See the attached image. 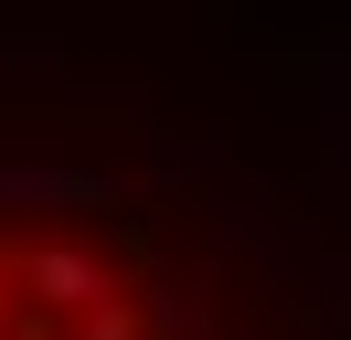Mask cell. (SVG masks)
Listing matches in <instances>:
<instances>
[{"label":"cell","mask_w":351,"mask_h":340,"mask_svg":"<svg viewBox=\"0 0 351 340\" xmlns=\"http://www.w3.org/2000/svg\"><path fill=\"white\" fill-rule=\"evenodd\" d=\"M22 287L43 298L53 319H96V308H117V266H107L96 245H64V234L22 245Z\"/></svg>","instance_id":"cell-1"},{"label":"cell","mask_w":351,"mask_h":340,"mask_svg":"<svg viewBox=\"0 0 351 340\" xmlns=\"http://www.w3.org/2000/svg\"><path fill=\"white\" fill-rule=\"evenodd\" d=\"M75 340H149V308H128V298H117V308L75 319Z\"/></svg>","instance_id":"cell-2"},{"label":"cell","mask_w":351,"mask_h":340,"mask_svg":"<svg viewBox=\"0 0 351 340\" xmlns=\"http://www.w3.org/2000/svg\"><path fill=\"white\" fill-rule=\"evenodd\" d=\"M11 319H22V255H0V340H11Z\"/></svg>","instance_id":"cell-3"},{"label":"cell","mask_w":351,"mask_h":340,"mask_svg":"<svg viewBox=\"0 0 351 340\" xmlns=\"http://www.w3.org/2000/svg\"><path fill=\"white\" fill-rule=\"evenodd\" d=\"M11 340H22V330H11Z\"/></svg>","instance_id":"cell-4"}]
</instances>
